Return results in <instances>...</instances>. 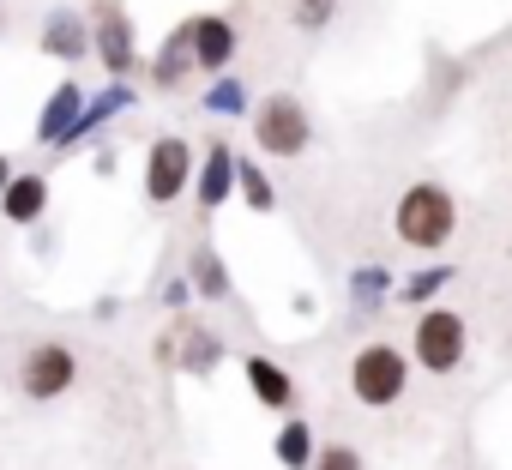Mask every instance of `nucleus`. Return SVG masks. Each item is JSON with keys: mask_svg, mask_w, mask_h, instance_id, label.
Returning a JSON list of instances; mask_svg holds the SVG:
<instances>
[{"mask_svg": "<svg viewBox=\"0 0 512 470\" xmlns=\"http://www.w3.org/2000/svg\"><path fill=\"white\" fill-rule=\"evenodd\" d=\"M392 235L416 254H440L458 235V199L440 181H416L398 205H392Z\"/></svg>", "mask_w": 512, "mask_h": 470, "instance_id": "obj_1", "label": "nucleus"}, {"mask_svg": "<svg viewBox=\"0 0 512 470\" xmlns=\"http://www.w3.org/2000/svg\"><path fill=\"white\" fill-rule=\"evenodd\" d=\"M410 356H416L422 374H458L464 356H470V326H464V314L428 308V314L416 320V332H410Z\"/></svg>", "mask_w": 512, "mask_h": 470, "instance_id": "obj_2", "label": "nucleus"}, {"mask_svg": "<svg viewBox=\"0 0 512 470\" xmlns=\"http://www.w3.org/2000/svg\"><path fill=\"white\" fill-rule=\"evenodd\" d=\"M404 386H410V356H404L398 344H362V350L350 356V392H356L368 410L398 404Z\"/></svg>", "mask_w": 512, "mask_h": 470, "instance_id": "obj_3", "label": "nucleus"}, {"mask_svg": "<svg viewBox=\"0 0 512 470\" xmlns=\"http://www.w3.org/2000/svg\"><path fill=\"white\" fill-rule=\"evenodd\" d=\"M253 139H260L266 157H302L308 139H314V121H308V103L290 97V91H272L260 109H253Z\"/></svg>", "mask_w": 512, "mask_h": 470, "instance_id": "obj_4", "label": "nucleus"}, {"mask_svg": "<svg viewBox=\"0 0 512 470\" xmlns=\"http://www.w3.org/2000/svg\"><path fill=\"white\" fill-rule=\"evenodd\" d=\"M73 380H79V356L67 344H31L19 362V386L37 404H55L61 392H73Z\"/></svg>", "mask_w": 512, "mask_h": 470, "instance_id": "obj_5", "label": "nucleus"}, {"mask_svg": "<svg viewBox=\"0 0 512 470\" xmlns=\"http://www.w3.org/2000/svg\"><path fill=\"white\" fill-rule=\"evenodd\" d=\"M91 43H97V61L109 79H127L133 73V13L121 0H91Z\"/></svg>", "mask_w": 512, "mask_h": 470, "instance_id": "obj_6", "label": "nucleus"}, {"mask_svg": "<svg viewBox=\"0 0 512 470\" xmlns=\"http://www.w3.org/2000/svg\"><path fill=\"white\" fill-rule=\"evenodd\" d=\"M193 145L187 139H157L151 151H145V199L151 205H169V199H181L187 187H193Z\"/></svg>", "mask_w": 512, "mask_h": 470, "instance_id": "obj_7", "label": "nucleus"}, {"mask_svg": "<svg viewBox=\"0 0 512 470\" xmlns=\"http://www.w3.org/2000/svg\"><path fill=\"white\" fill-rule=\"evenodd\" d=\"M79 115H85V91H79V79H61L55 97H49L43 115H37V145H73Z\"/></svg>", "mask_w": 512, "mask_h": 470, "instance_id": "obj_8", "label": "nucleus"}, {"mask_svg": "<svg viewBox=\"0 0 512 470\" xmlns=\"http://www.w3.org/2000/svg\"><path fill=\"white\" fill-rule=\"evenodd\" d=\"M187 25H193V61H199V73H223V67L235 61V19H223V13H193Z\"/></svg>", "mask_w": 512, "mask_h": 470, "instance_id": "obj_9", "label": "nucleus"}, {"mask_svg": "<svg viewBox=\"0 0 512 470\" xmlns=\"http://www.w3.org/2000/svg\"><path fill=\"white\" fill-rule=\"evenodd\" d=\"M97 43H91V13H49V25H43V55H55V61H79V55H91Z\"/></svg>", "mask_w": 512, "mask_h": 470, "instance_id": "obj_10", "label": "nucleus"}, {"mask_svg": "<svg viewBox=\"0 0 512 470\" xmlns=\"http://www.w3.org/2000/svg\"><path fill=\"white\" fill-rule=\"evenodd\" d=\"M241 374H247V386H253V398H260L266 410H290L296 404V380L272 362V356H260V350H253V356H241Z\"/></svg>", "mask_w": 512, "mask_h": 470, "instance_id": "obj_11", "label": "nucleus"}, {"mask_svg": "<svg viewBox=\"0 0 512 470\" xmlns=\"http://www.w3.org/2000/svg\"><path fill=\"white\" fill-rule=\"evenodd\" d=\"M187 73H199V61H193V25H175V31L163 37V49L151 55V85L175 91Z\"/></svg>", "mask_w": 512, "mask_h": 470, "instance_id": "obj_12", "label": "nucleus"}, {"mask_svg": "<svg viewBox=\"0 0 512 470\" xmlns=\"http://www.w3.org/2000/svg\"><path fill=\"white\" fill-rule=\"evenodd\" d=\"M193 193H199L205 211H217V205L235 193V151H229L223 139H211V151H205V163H199V175H193Z\"/></svg>", "mask_w": 512, "mask_h": 470, "instance_id": "obj_13", "label": "nucleus"}, {"mask_svg": "<svg viewBox=\"0 0 512 470\" xmlns=\"http://www.w3.org/2000/svg\"><path fill=\"white\" fill-rule=\"evenodd\" d=\"M49 205V181L43 175H13L7 187H0V211H7V223H37Z\"/></svg>", "mask_w": 512, "mask_h": 470, "instance_id": "obj_14", "label": "nucleus"}, {"mask_svg": "<svg viewBox=\"0 0 512 470\" xmlns=\"http://www.w3.org/2000/svg\"><path fill=\"white\" fill-rule=\"evenodd\" d=\"M278 464H284V470H314V428H308L302 416L284 422V434H278Z\"/></svg>", "mask_w": 512, "mask_h": 470, "instance_id": "obj_15", "label": "nucleus"}, {"mask_svg": "<svg viewBox=\"0 0 512 470\" xmlns=\"http://www.w3.org/2000/svg\"><path fill=\"white\" fill-rule=\"evenodd\" d=\"M193 290L199 296H229V272H223V254L217 248H199L193 254Z\"/></svg>", "mask_w": 512, "mask_h": 470, "instance_id": "obj_16", "label": "nucleus"}, {"mask_svg": "<svg viewBox=\"0 0 512 470\" xmlns=\"http://www.w3.org/2000/svg\"><path fill=\"white\" fill-rule=\"evenodd\" d=\"M235 187H241V199H247L253 211H272V205H278V193H272V181H266L260 163H235Z\"/></svg>", "mask_w": 512, "mask_h": 470, "instance_id": "obj_17", "label": "nucleus"}, {"mask_svg": "<svg viewBox=\"0 0 512 470\" xmlns=\"http://www.w3.org/2000/svg\"><path fill=\"white\" fill-rule=\"evenodd\" d=\"M223 356V344L205 332V326H187V344H181V368H193V374H205L211 362Z\"/></svg>", "mask_w": 512, "mask_h": 470, "instance_id": "obj_18", "label": "nucleus"}, {"mask_svg": "<svg viewBox=\"0 0 512 470\" xmlns=\"http://www.w3.org/2000/svg\"><path fill=\"white\" fill-rule=\"evenodd\" d=\"M127 103H133V97H127V91H121V79H115V85H109V91H103V97H97V103L79 115V133H97V127H103L109 115H121ZM79 133H73V139H79Z\"/></svg>", "mask_w": 512, "mask_h": 470, "instance_id": "obj_19", "label": "nucleus"}, {"mask_svg": "<svg viewBox=\"0 0 512 470\" xmlns=\"http://www.w3.org/2000/svg\"><path fill=\"white\" fill-rule=\"evenodd\" d=\"M452 284V266H428V272H416L410 284H398V302H428V296H440Z\"/></svg>", "mask_w": 512, "mask_h": 470, "instance_id": "obj_20", "label": "nucleus"}, {"mask_svg": "<svg viewBox=\"0 0 512 470\" xmlns=\"http://www.w3.org/2000/svg\"><path fill=\"white\" fill-rule=\"evenodd\" d=\"M296 31H326L332 19H338V0H296Z\"/></svg>", "mask_w": 512, "mask_h": 470, "instance_id": "obj_21", "label": "nucleus"}, {"mask_svg": "<svg viewBox=\"0 0 512 470\" xmlns=\"http://www.w3.org/2000/svg\"><path fill=\"white\" fill-rule=\"evenodd\" d=\"M205 109H211V115H241V109H247V91H241L235 79H217V85L205 91Z\"/></svg>", "mask_w": 512, "mask_h": 470, "instance_id": "obj_22", "label": "nucleus"}, {"mask_svg": "<svg viewBox=\"0 0 512 470\" xmlns=\"http://www.w3.org/2000/svg\"><path fill=\"white\" fill-rule=\"evenodd\" d=\"M350 296H356L362 308H380V296H386V266H362V272L350 278Z\"/></svg>", "mask_w": 512, "mask_h": 470, "instance_id": "obj_23", "label": "nucleus"}, {"mask_svg": "<svg viewBox=\"0 0 512 470\" xmlns=\"http://www.w3.org/2000/svg\"><path fill=\"white\" fill-rule=\"evenodd\" d=\"M314 470H362V452H356V446H344V440H332V446H320V452H314Z\"/></svg>", "mask_w": 512, "mask_h": 470, "instance_id": "obj_24", "label": "nucleus"}, {"mask_svg": "<svg viewBox=\"0 0 512 470\" xmlns=\"http://www.w3.org/2000/svg\"><path fill=\"white\" fill-rule=\"evenodd\" d=\"M7 181H13V169H7V157H0V187H7Z\"/></svg>", "mask_w": 512, "mask_h": 470, "instance_id": "obj_25", "label": "nucleus"}]
</instances>
